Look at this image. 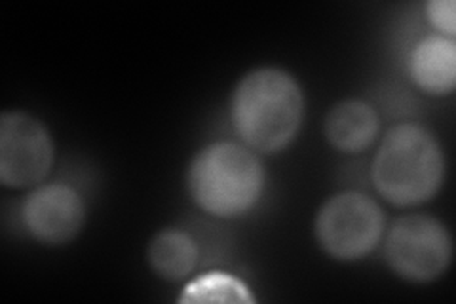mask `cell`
Masks as SVG:
<instances>
[{"mask_svg": "<svg viewBox=\"0 0 456 304\" xmlns=\"http://www.w3.org/2000/svg\"><path fill=\"white\" fill-rule=\"evenodd\" d=\"M232 126L251 151L273 154L289 147L301 129L305 97L301 86L281 69H255L232 94Z\"/></svg>", "mask_w": 456, "mask_h": 304, "instance_id": "6da1fadb", "label": "cell"}, {"mask_svg": "<svg viewBox=\"0 0 456 304\" xmlns=\"http://www.w3.org/2000/svg\"><path fill=\"white\" fill-rule=\"evenodd\" d=\"M426 16L437 31L447 37H456V4L454 0H430L424 6Z\"/></svg>", "mask_w": 456, "mask_h": 304, "instance_id": "8fae6325", "label": "cell"}, {"mask_svg": "<svg viewBox=\"0 0 456 304\" xmlns=\"http://www.w3.org/2000/svg\"><path fill=\"white\" fill-rule=\"evenodd\" d=\"M187 186L194 204L213 217L248 213L265 188V168L246 144L219 141L200 151L189 166Z\"/></svg>", "mask_w": 456, "mask_h": 304, "instance_id": "3957f363", "label": "cell"}, {"mask_svg": "<svg viewBox=\"0 0 456 304\" xmlns=\"http://www.w3.org/2000/svg\"><path fill=\"white\" fill-rule=\"evenodd\" d=\"M377 193L397 208L432 200L445 179L437 139L419 124H397L384 136L370 168Z\"/></svg>", "mask_w": 456, "mask_h": 304, "instance_id": "7a4b0ae2", "label": "cell"}, {"mask_svg": "<svg viewBox=\"0 0 456 304\" xmlns=\"http://www.w3.org/2000/svg\"><path fill=\"white\" fill-rule=\"evenodd\" d=\"M323 134L331 147L340 152H362L379 134L377 111L362 99L340 101L327 112Z\"/></svg>", "mask_w": 456, "mask_h": 304, "instance_id": "9c48e42d", "label": "cell"}, {"mask_svg": "<svg viewBox=\"0 0 456 304\" xmlns=\"http://www.w3.org/2000/svg\"><path fill=\"white\" fill-rule=\"evenodd\" d=\"M21 217L35 240L63 245L75 240L86 221V204L73 186L50 183L38 186L23 201Z\"/></svg>", "mask_w": 456, "mask_h": 304, "instance_id": "52a82bcc", "label": "cell"}, {"mask_svg": "<svg viewBox=\"0 0 456 304\" xmlns=\"http://www.w3.org/2000/svg\"><path fill=\"white\" fill-rule=\"evenodd\" d=\"M384 257L394 274L412 283H430L445 274L452 259L447 226L432 215L411 213L392 225Z\"/></svg>", "mask_w": 456, "mask_h": 304, "instance_id": "277c9868", "label": "cell"}, {"mask_svg": "<svg viewBox=\"0 0 456 304\" xmlns=\"http://www.w3.org/2000/svg\"><path fill=\"white\" fill-rule=\"evenodd\" d=\"M53 164V141L48 127L23 111L0 117V183L28 188L45 179Z\"/></svg>", "mask_w": 456, "mask_h": 304, "instance_id": "8992f818", "label": "cell"}, {"mask_svg": "<svg viewBox=\"0 0 456 304\" xmlns=\"http://www.w3.org/2000/svg\"><path fill=\"white\" fill-rule=\"evenodd\" d=\"M384 211L362 193L331 196L316 215V240L337 260H358L373 251L384 234Z\"/></svg>", "mask_w": 456, "mask_h": 304, "instance_id": "5b68a950", "label": "cell"}, {"mask_svg": "<svg viewBox=\"0 0 456 304\" xmlns=\"http://www.w3.org/2000/svg\"><path fill=\"white\" fill-rule=\"evenodd\" d=\"M147 260L151 270L159 278L166 282H181L196 267V242L184 230L166 228L151 240Z\"/></svg>", "mask_w": 456, "mask_h": 304, "instance_id": "30bf717a", "label": "cell"}, {"mask_svg": "<svg viewBox=\"0 0 456 304\" xmlns=\"http://www.w3.org/2000/svg\"><path fill=\"white\" fill-rule=\"evenodd\" d=\"M411 78L424 94L447 95L456 86V42L444 35L422 38L409 57Z\"/></svg>", "mask_w": 456, "mask_h": 304, "instance_id": "ba28073f", "label": "cell"}]
</instances>
